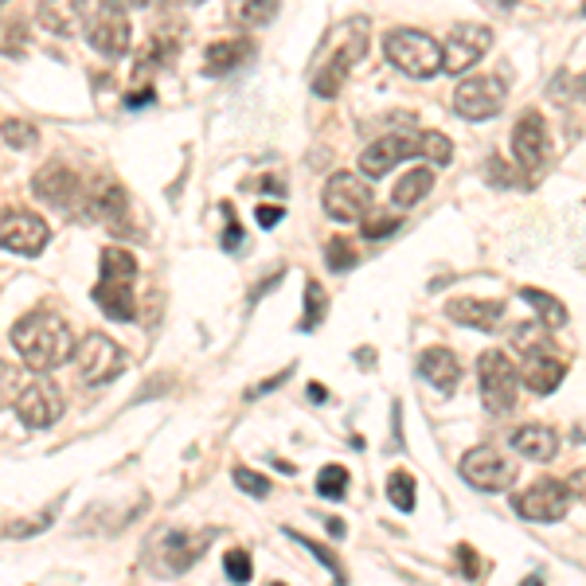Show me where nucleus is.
I'll return each mask as SVG.
<instances>
[{
	"mask_svg": "<svg viewBox=\"0 0 586 586\" xmlns=\"http://www.w3.org/2000/svg\"><path fill=\"white\" fill-rule=\"evenodd\" d=\"M12 345H17L24 368L52 371L59 363L75 360V337L63 317L55 313H28L12 325Z\"/></svg>",
	"mask_w": 586,
	"mask_h": 586,
	"instance_id": "nucleus-1",
	"label": "nucleus"
},
{
	"mask_svg": "<svg viewBox=\"0 0 586 586\" xmlns=\"http://www.w3.org/2000/svg\"><path fill=\"white\" fill-rule=\"evenodd\" d=\"M133 282H138V259H133L130 250L106 247L102 267H98L95 302L110 321L138 317V293H133Z\"/></svg>",
	"mask_w": 586,
	"mask_h": 586,
	"instance_id": "nucleus-2",
	"label": "nucleus"
},
{
	"mask_svg": "<svg viewBox=\"0 0 586 586\" xmlns=\"http://www.w3.org/2000/svg\"><path fill=\"white\" fill-rule=\"evenodd\" d=\"M383 52H388V63L399 67L406 78H434L442 70V44L431 40L419 28H395L383 40Z\"/></svg>",
	"mask_w": 586,
	"mask_h": 586,
	"instance_id": "nucleus-3",
	"label": "nucleus"
},
{
	"mask_svg": "<svg viewBox=\"0 0 586 586\" xmlns=\"http://www.w3.org/2000/svg\"><path fill=\"white\" fill-rule=\"evenodd\" d=\"M363 55H368V20L352 17L337 28V52L328 55L325 67L317 70L313 90H317L321 98H333L340 90V83L348 78V70H352Z\"/></svg>",
	"mask_w": 586,
	"mask_h": 586,
	"instance_id": "nucleus-4",
	"label": "nucleus"
},
{
	"mask_svg": "<svg viewBox=\"0 0 586 586\" xmlns=\"http://www.w3.org/2000/svg\"><path fill=\"white\" fill-rule=\"evenodd\" d=\"M477 383H481V403L492 414H509L520 395V368L504 352H485L477 360Z\"/></svg>",
	"mask_w": 586,
	"mask_h": 586,
	"instance_id": "nucleus-5",
	"label": "nucleus"
},
{
	"mask_svg": "<svg viewBox=\"0 0 586 586\" xmlns=\"http://www.w3.org/2000/svg\"><path fill=\"white\" fill-rule=\"evenodd\" d=\"M75 368H78V380L83 383L102 388V383H110L121 376V368H126V352H121L118 340H110L106 333H87V337L75 345Z\"/></svg>",
	"mask_w": 586,
	"mask_h": 586,
	"instance_id": "nucleus-6",
	"label": "nucleus"
},
{
	"mask_svg": "<svg viewBox=\"0 0 586 586\" xmlns=\"http://www.w3.org/2000/svg\"><path fill=\"white\" fill-rule=\"evenodd\" d=\"M321 204L337 224H363L371 211V184L360 173H337L325 181Z\"/></svg>",
	"mask_w": 586,
	"mask_h": 586,
	"instance_id": "nucleus-7",
	"label": "nucleus"
},
{
	"mask_svg": "<svg viewBox=\"0 0 586 586\" xmlns=\"http://www.w3.org/2000/svg\"><path fill=\"white\" fill-rule=\"evenodd\" d=\"M504 98H509L504 78H497V75L462 78L454 90V113L466 121H489L504 110Z\"/></svg>",
	"mask_w": 586,
	"mask_h": 586,
	"instance_id": "nucleus-8",
	"label": "nucleus"
},
{
	"mask_svg": "<svg viewBox=\"0 0 586 586\" xmlns=\"http://www.w3.org/2000/svg\"><path fill=\"white\" fill-rule=\"evenodd\" d=\"M83 28H87L90 47H98L110 59L130 52V17L118 4H90V9H83Z\"/></svg>",
	"mask_w": 586,
	"mask_h": 586,
	"instance_id": "nucleus-9",
	"label": "nucleus"
},
{
	"mask_svg": "<svg viewBox=\"0 0 586 586\" xmlns=\"http://www.w3.org/2000/svg\"><path fill=\"white\" fill-rule=\"evenodd\" d=\"M512 509L517 517L532 520V524H555L571 512V489L563 481H552V477H543V481L528 485L524 492L512 497Z\"/></svg>",
	"mask_w": 586,
	"mask_h": 586,
	"instance_id": "nucleus-10",
	"label": "nucleus"
},
{
	"mask_svg": "<svg viewBox=\"0 0 586 586\" xmlns=\"http://www.w3.org/2000/svg\"><path fill=\"white\" fill-rule=\"evenodd\" d=\"M462 477L481 492H504L517 481V466L497 446H474L462 457Z\"/></svg>",
	"mask_w": 586,
	"mask_h": 586,
	"instance_id": "nucleus-11",
	"label": "nucleus"
},
{
	"mask_svg": "<svg viewBox=\"0 0 586 586\" xmlns=\"http://www.w3.org/2000/svg\"><path fill=\"white\" fill-rule=\"evenodd\" d=\"M512 153L524 173L540 176L547 156H552V133H547V121L540 110H524L512 126Z\"/></svg>",
	"mask_w": 586,
	"mask_h": 586,
	"instance_id": "nucleus-12",
	"label": "nucleus"
},
{
	"mask_svg": "<svg viewBox=\"0 0 586 586\" xmlns=\"http://www.w3.org/2000/svg\"><path fill=\"white\" fill-rule=\"evenodd\" d=\"M52 231L28 207H0V247L12 254H40L47 247Z\"/></svg>",
	"mask_w": 586,
	"mask_h": 586,
	"instance_id": "nucleus-13",
	"label": "nucleus"
},
{
	"mask_svg": "<svg viewBox=\"0 0 586 586\" xmlns=\"http://www.w3.org/2000/svg\"><path fill=\"white\" fill-rule=\"evenodd\" d=\"M492 44V32L485 24H457L442 40V70L446 75H466Z\"/></svg>",
	"mask_w": 586,
	"mask_h": 586,
	"instance_id": "nucleus-14",
	"label": "nucleus"
},
{
	"mask_svg": "<svg viewBox=\"0 0 586 586\" xmlns=\"http://www.w3.org/2000/svg\"><path fill=\"white\" fill-rule=\"evenodd\" d=\"M406 156H419V138L403 130L388 133V138L371 141L360 153V176L363 181H380V176H388L399 161H406Z\"/></svg>",
	"mask_w": 586,
	"mask_h": 586,
	"instance_id": "nucleus-15",
	"label": "nucleus"
},
{
	"mask_svg": "<svg viewBox=\"0 0 586 586\" xmlns=\"http://www.w3.org/2000/svg\"><path fill=\"white\" fill-rule=\"evenodd\" d=\"M59 414H63V395L52 380H32L24 388V395L17 399V419L24 426H35V431L59 423Z\"/></svg>",
	"mask_w": 586,
	"mask_h": 586,
	"instance_id": "nucleus-16",
	"label": "nucleus"
},
{
	"mask_svg": "<svg viewBox=\"0 0 586 586\" xmlns=\"http://www.w3.org/2000/svg\"><path fill=\"white\" fill-rule=\"evenodd\" d=\"M563 376H567V363L555 356L552 345L532 348V352L520 356V383H524L532 395H552L563 383Z\"/></svg>",
	"mask_w": 586,
	"mask_h": 586,
	"instance_id": "nucleus-17",
	"label": "nucleus"
},
{
	"mask_svg": "<svg viewBox=\"0 0 586 586\" xmlns=\"http://www.w3.org/2000/svg\"><path fill=\"white\" fill-rule=\"evenodd\" d=\"M32 192L40 199H47V204L55 207H70L75 199H83V192H87V184L78 181L75 169H67V164H47V169H40L32 181Z\"/></svg>",
	"mask_w": 586,
	"mask_h": 586,
	"instance_id": "nucleus-18",
	"label": "nucleus"
},
{
	"mask_svg": "<svg viewBox=\"0 0 586 586\" xmlns=\"http://www.w3.org/2000/svg\"><path fill=\"white\" fill-rule=\"evenodd\" d=\"M83 211H87L90 219H98V224H118V219L126 216V188H121L113 176L98 173L95 181L87 184V192H83Z\"/></svg>",
	"mask_w": 586,
	"mask_h": 586,
	"instance_id": "nucleus-19",
	"label": "nucleus"
},
{
	"mask_svg": "<svg viewBox=\"0 0 586 586\" xmlns=\"http://www.w3.org/2000/svg\"><path fill=\"white\" fill-rule=\"evenodd\" d=\"M419 380H426L442 395H449L457 388V380H462V360H457L454 348H442V345L423 348V356H419Z\"/></svg>",
	"mask_w": 586,
	"mask_h": 586,
	"instance_id": "nucleus-20",
	"label": "nucleus"
},
{
	"mask_svg": "<svg viewBox=\"0 0 586 586\" xmlns=\"http://www.w3.org/2000/svg\"><path fill=\"white\" fill-rule=\"evenodd\" d=\"M446 317L457 321L466 328H481V333H492L504 317V302H485V297H454L446 302Z\"/></svg>",
	"mask_w": 586,
	"mask_h": 586,
	"instance_id": "nucleus-21",
	"label": "nucleus"
},
{
	"mask_svg": "<svg viewBox=\"0 0 586 586\" xmlns=\"http://www.w3.org/2000/svg\"><path fill=\"white\" fill-rule=\"evenodd\" d=\"M512 449H517L520 457H528V462H552V457L560 454V434L543 423L517 426V431H512Z\"/></svg>",
	"mask_w": 586,
	"mask_h": 586,
	"instance_id": "nucleus-22",
	"label": "nucleus"
},
{
	"mask_svg": "<svg viewBox=\"0 0 586 586\" xmlns=\"http://www.w3.org/2000/svg\"><path fill=\"white\" fill-rule=\"evenodd\" d=\"M434 188V173L426 169V164H419V169H411V173L399 176V184L391 188V207H414V204H423L426 192Z\"/></svg>",
	"mask_w": 586,
	"mask_h": 586,
	"instance_id": "nucleus-23",
	"label": "nucleus"
},
{
	"mask_svg": "<svg viewBox=\"0 0 586 586\" xmlns=\"http://www.w3.org/2000/svg\"><path fill=\"white\" fill-rule=\"evenodd\" d=\"M250 55L247 40H219L204 52V70L207 75H231L235 67H242V59Z\"/></svg>",
	"mask_w": 586,
	"mask_h": 586,
	"instance_id": "nucleus-24",
	"label": "nucleus"
},
{
	"mask_svg": "<svg viewBox=\"0 0 586 586\" xmlns=\"http://www.w3.org/2000/svg\"><path fill=\"white\" fill-rule=\"evenodd\" d=\"M520 297H524V302L532 305L543 328L567 325V305H563L560 297H555V293H543V290H532V285H524V290H520Z\"/></svg>",
	"mask_w": 586,
	"mask_h": 586,
	"instance_id": "nucleus-25",
	"label": "nucleus"
},
{
	"mask_svg": "<svg viewBox=\"0 0 586 586\" xmlns=\"http://www.w3.org/2000/svg\"><path fill=\"white\" fill-rule=\"evenodd\" d=\"M204 543H207V535H199L196 543H188L184 535H176V532L169 535V540H164V552H169V571H188L192 560L204 552Z\"/></svg>",
	"mask_w": 586,
	"mask_h": 586,
	"instance_id": "nucleus-26",
	"label": "nucleus"
},
{
	"mask_svg": "<svg viewBox=\"0 0 586 586\" xmlns=\"http://www.w3.org/2000/svg\"><path fill=\"white\" fill-rule=\"evenodd\" d=\"M388 500L399 512H414V477L406 469H395L388 477Z\"/></svg>",
	"mask_w": 586,
	"mask_h": 586,
	"instance_id": "nucleus-27",
	"label": "nucleus"
},
{
	"mask_svg": "<svg viewBox=\"0 0 586 586\" xmlns=\"http://www.w3.org/2000/svg\"><path fill=\"white\" fill-rule=\"evenodd\" d=\"M419 156H426V161H434V164H449L454 161V145H449L446 133L426 130V133H419Z\"/></svg>",
	"mask_w": 586,
	"mask_h": 586,
	"instance_id": "nucleus-28",
	"label": "nucleus"
},
{
	"mask_svg": "<svg viewBox=\"0 0 586 586\" xmlns=\"http://www.w3.org/2000/svg\"><path fill=\"white\" fill-rule=\"evenodd\" d=\"M356 262H360V254H356V247L348 239H328L325 247V267L337 270V274H345V270H352Z\"/></svg>",
	"mask_w": 586,
	"mask_h": 586,
	"instance_id": "nucleus-29",
	"label": "nucleus"
},
{
	"mask_svg": "<svg viewBox=\"0 0 586 586\" xmlns=\"http://www.w3.org/2000/svg\"><path fill=\"white\" fill-rule=\"evenodd\" d=\"M317 492L325 500H340L348 492V469L345 466H325L317 474Z\"/></svg>",
	"mask_w": 586,
	"mask_h": 586,
	"instance_id": "nucleus-30",
	"label": "nucleus"
},
{
	"mask_svg": "<svg viewBox=\"0 0 586 586\" xmlns=\"http://www.w3.org/2000/svg\"><path fill=\"white\" fill-rule=\"evenodd\" d=\"M325 310H328V297L325 290H321V282H305V321L302 328H317L321 321H325Z\"/></svg>",
	"mask_w": 586,
	"mask_h": 586,
	"instance_id": "nucleus-31",
	"label": "nucleus"
},
{
	"mask_svg": "<svg viewBox=\"0 0 586 586\" xmlns=\"http://www.w3.org/2000/svg\"><path fill=\"white\" fill-rule=\"evenodd\" d=\"M24 371L20 368H12V363H4L0 360V406H17V399L24 395Z\"/></svg>",
	"mask_w": 586,
	"mask_h": 586,
	"instance_id": "nucleus-32",
	"label": "nucleus"
},
{
	"mask_svg": "<svg viewBox=\"0 0 586 586\" xmlns=\"http://www.w3.org/2000/svg\"><path fill=\"white\" fill-rule=\"evenodd\" d=\"M224 571H227V578H231L235 586H247L250 578H254V567H250V552H242V547H231V552L224 555Z\"/></svg>",
	"mask_w": 586,
	"mask_h": 586,
	"instance_id": "nucleus-33",
	"label": "nucleus"
},
{
	"mask_svg": "<svg viewBox=\"0 0 586 586\" xmlns=\"http://www.w3.org/2000/svg\"><path fill=\"white\" fill-rule=\"evenodd\" d=\"M0 138L9 141L12 149H32L35 145V126H32V121L9 118L4 126H0Z\"/></svg>",
	"mask_w": 586,
	"mask_h": 586,
	"instance_id": "nucleus-34",
	"label": "nucleus"
},
{
	"mask_svg": "<svg viewBox=\"0 0 586 586\" xmlns=\"http://www.w3.org/2000/svg\"><path fill=\"white\" fill-rule=\"evenodd\" d=\"M399 224H403V219L391 216V211H380V216H371L368 211V219L360 224V231L368 235V239H388V235L399 231Z\"/></svg>",
	"mask_w": 586,
	"mask_h": 586,
	"instance_id": "nucleus-35",
	"label": "nucleus"
},
{
	"mask_svg": "<svg viewBox=\"0 0 586 586\" xmlns=\"http://www.w3.org/2000/svg\"><path fill=\"white\" fill-rule=\"evenodd\" d=\"M235 17H239L242 24H267V20L278 17V4H270V0H254V4H239Z\"/></svg>",
	"mask_w": 586,
	"mask_h": 586,
	"instance_id": "nucleus-36",
	"label": "nucleus"
},
{
	"mask_svg": "<svg viewBox=\"0 0 586 586\" xmlns=\"http://www.w3.org/2000/svg\"><path fill=\"white\" fill-rule=\"evenodd\" d=\"M285 535H290V540H293V543H302L305 552H310V555H317V560H321V567H328V571H333V575H337V578H340V563H337V555L328 552V547H321V543H313V540H305V535L290 532V528H285Z\"/></svg>",
	"mask_w": 586,
	"mask_h": 586,
	"instance_id": "nucleus-37",
	"label": "nucleus"
},
{
	"mask_svg": "<svg viewBox=\"0 0 586 586\" xmlns=\"http://www.w3.org/2000/svg\"><path fill=\"white\" fill-rule=\"evenodd\" d=\"M235 485H239L242 492H250V497H267V492H270V481H267V477L254 474V469H247V466L235 469Z\"/></svg>",
	"mask_w": 586,
	"mask_h": 586,
	"instance_id": "nucleus-38",
	"label": "nucleus"
},
{
	"mask_svg": "<svg viewBox=\"0 0 586 586\" xmlns=\"http://www.w3.org/2000/svg\"><path fill=\"white\" fill-rule=\"evenodd\" d=\"M282 216H285V211H282V207H270V204H259V211H254V219H259V224L262 227H278V224H282Z\"/></svg>",
	"mask_w": 586,
	"mask_h": 586,
	"instance_id": "nucleus-39",
	"label": "nucleus"
},
{
	"mask_svg": "<svg viewBox=\"0 0 586 586\" xmlns=\"http://www.w3.org/2000/svg\"><path fill=\"white\" fill-rule=\"evenodd\" d=\"M328 532H333V535H345V520H328Z\"/></svg>",
	"mask_w": 586,
	"mask_h": 586,
	"instance_id": "nucleus-40",
	"label": "nucleus"
},
{
	"mask_svg": "<svg viewBox=\"0 0 586 586\" xmlns=\"http://www.w3.org/2000/svg\"><path fill=\"white\" fill-rule=\"evenodd\" d=\"M270 586H285V583H270Z\"/></svg>",
	"mask_w": 586,
	"mask_h": 586,
	"instance_id": "nucleus-41",
	"label": "nucleus"
},
{
	"mask_svg": "<svg viewBox=\"0 0 586 586\" xmlns=\"http://www.w3.org/2000/svg\"><path fill=\"white\" fill-rule=\"evenodd\" d=\"M583 87H586V83H583Z\"/></svg>",
	"mask_w": 586,
	"mask_h": 586,
	"instance_id": "nucleus-42",
	"label": "nucleus"
}]
</instances>
